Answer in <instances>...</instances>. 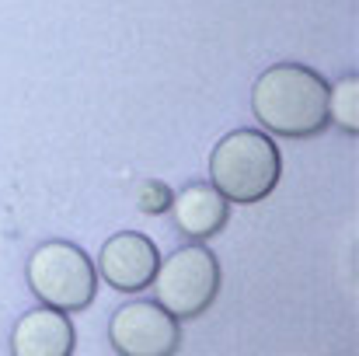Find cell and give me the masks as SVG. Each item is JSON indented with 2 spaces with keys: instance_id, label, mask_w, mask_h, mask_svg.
Returning <instances> with one entry per match:
<instances>
[{
  "instance_id": "6da1fadb",
  "label": "cell",
  "mask_w": 359,
  "mask_h": 356,
  "mask_svg": "<svg viewBox=\"0 0 359 356\" xmlns=\"http://www.w3.org/2000/svg\"><path fill=\"white\" fill-rule=\"evenodd\" d=\"M255 119L286 140H307L328 129V81L304 63H276L251 88Z\"/></svg>"
},
{
  "instance_id": "7a4b0ae2",
  "label": "cell",
  "mask_w": 359,
  "mask_h": 356,
  "mask_svg": "<svg viewBox=\"0 0 359 356\" xmlns=\"http://www.w3.org/2000/svg\"><path fill=\"white\" fill-rule=\"evenodd\" d=\"M210 178L227 203H258L283 178L279 147L258 129H234L213 147Z\"/></svg>"
},
{
  "instance_id": "3957f363",
  "label": "cell",
  "mask_w": 359,
  "mask_h": 356,
  "mask_svg": "<svg viewBox=\"0 0 359 356\" xmlns=\"http://www.w3.org/2000/svg\"><path fill=\"white\" fill-rule=\"evenodd\" d=\"M32 294L56 311H84L98 294V269L74 241H46L28 258Z\"/></svg>"
},
{
  "instance_id": "277c9868",
  "label": "cell",
  "mask_w": 359,
  "mask_h": 356,
  "mask_svg": "<svg viewBox=\"0 0 359 356\" xmlns=\"http://www.w3.org/2000/svg\"><path fill=\"white\" fill-rule=\"evenodd\" d=\"M220 262L206 244H185L178 251H171L157 272H154V294L157 304L171 315V318H199L203 311L213 308L217 294H220Z\"/></svg>"
},
{
  "instance_id": "5b68a950",
  "label": "cell",
  "mask_w": 359,
  "mask_h": 356,
  "mask_svg": "<svg viewBox=\"0 0 359 356\" xmlns=\"http://www.w3.org/2000/svg\"><path fill=\"white\" fill-rule=\"evenodd\" d=\"M109 339L119 356H175L182 346L178 318H171L157 301L122 304L112 315Z\"/></svg>"
},
{
  "instance_id": "8992f818",
  "label": "cell",
  "mask_w": 359,
  "mask_h": 356,
  "mask_svg": "<svg viewBox=\"0 0 359 356\" xmlns=\"http://www.w3.org/2000/svg\"><path fill=\"white\" fill-rule=\"evenodd\" d=\"M161 265L157 244L140 231H122L109 237L102 255H98V272L105 283H112L122 294H140L154 283V272Z\"/></svg>"
},
{
  "instance_id": "52a82bcc",
  "label": "cell",
  "mask_w": 359,
  "mask_h": 356,
  "mask_svg": "<svg viewBox=\"0 0 359 356\" xmlns=\"http://www.w3.org/2000/svg\"><path fill=\"white\" fill-rule=\"evenodd\" d=\"M74 325L67 311L56 308H35L25 311L11 332V353L14 356H74Z\"/></svg>"
},
{
  "instance_id": "ba28073f",
  "label": "cell",
  "mask_w": 359,
  "mask_h": 356,
  "mask_svg": "<svg viewBox=\"0 0 359 356\" xmlns=\"http://www.w3.org/2000/svg\"><path fill=\"white\" fill-rule=\"evenodd\" d=\"M171 210H175V224L178 231L192 241H210L227 228V217H231V203L206 182H192L185 185L175 199H171Z\"/></svg>"
},
{
  "instance_id": "9c48e42d",
  "label": "cell",
  "mask_w": 359,
  "mask_h": 356,
  "mask_svg": "<svg viewBox=\"0 0 359 356\" xmlns=\"http://www.w3.org/2000/svg\"><path fill=\"white\" fill-rule=\"evenodd\" d=\"M328 119L349 136L359 133V77L349 74L335 88H328Z\"/></svg>"
},
{
  "instance_id": "30bf717a",
  "label": "cell",
  "mask_w": 359,
  "mask_h": 356,
  "mask_svg": "<svg viewBox=\"0 0 359 356\" xmlns=\"http://www.w3.org/2000/svg\"><path fill=\"white\" fill-rule=\"evenodd\" d=\"M171 199H175V192H171L168 185H161V182H150V185L143 189V199H140V206H143L147 213H161V210H168V206H171Z\"/></svg>"
}]
</instances>
